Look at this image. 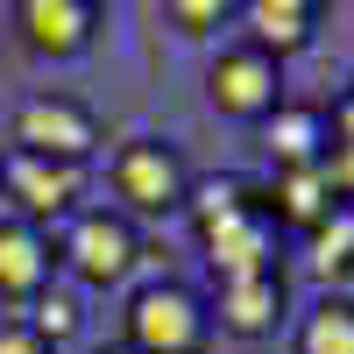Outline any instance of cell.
<instances>
[{"label":"cell","mask_w":354,"mask_h":354,"mask_svg":"<svg viewBox=\"0 0 354 354\" xmlns=\"http://www.w3.org/2000/svg\"><path fill=\"white\" fill-rule=\"evenodd\" d=\"M15 28L36 57H78L100 36V8L93 0H15Z\"/></svg>","instance_id":"cell-8"},{"label":"cell","mask_w":354,"mask_h":354,"mask_svg":"<svg viewBox=\"0 0 354 354\" xmlns=\"http://www.w3.org/2000/svg\"><path fill=\"white\" fill-rule=\"evenodd\" d=\"M326 177H333V198L354 205V142L347 149H326Z\"/></svg>","instance_id":"cell-20"},{"label":"cell","mask_w":354,"mask_h":354,"mask_svg":"<svg viewBox=\"0 0 354 354\" xmlns=\"http://www.w3.org/2000/svg\"><path fill=\"white\" fill-rule=\"evenodd\" d=\"M241 43H255L262 57H298L319 36V0H241Z\"/></svg>","instance_id":"cell-11"},{"label":"cell","mask_w":354,"mask_h":354,"mask_svg":"<svg viewBox=\"0 0 354 354\" xmlns=\"http://www.w3.org/2000/svg\"><path fill=\"white\" fill-rule=\"evenodd\" d=\"M298 354H354V298H319L298 326Z\"/></svg>","instance_id":"cell-15"},{"label":"cell","mask_w":354,"mask_h":354,"mask_svg":"<svg viewBox=\"0 0 354 354\" xmlns=\"http://www.w3.org/2000/svg\"><path fill=\"white\" fill-rule=\"evenodd\" d=\"M106 177H113V198H121L128 220L135 213H177L185 192H192V170H185V156H177V142H156V135L121 142L113 163H106Z\"/></svg>","instance_id":"cell-3"},{"label":"cell","mask_w":354,"mask_h":354,"mask_svg":"<svg viewBox=\"0 0 354 354\" xmlns=\"http://www.w3.org/2000/svg\"><path fill=\"white\" fill-rule=\"evenodd\" d=\"M100 354H128V347H100Z\"/></svg>","instance_id":"cell-22"},{"label":"cell","mask_w":354,"mask_h":354,"mask_svg":"<svg viewBox=\"0 0 354 354\" xmlns=\"http://www.w3.org/2000/svg\"><path fill=\"white\" fill-rule=\"evenodd\" d=\"M0 354H57L28 319H0Z\"/></svg>","instance_id":"cell-19"},{"label":"cell","mask_w":354,"mask_h":354,"mask_svg":"<svg viewBox=\"0 0 354 354\" xmlns=\"http://www.w3.org/2000/svg\"><path fill=\"white\" fill-rule=\"evenodd\" d=\"M121 326H128V354H205L213 305L192 283H142L121 312Z\"/></svg>","instance_id":"cell-1"},{"label":"cell","mask_w":354,"mask_h":354,"mask_svg":"<svg viewBox=\"0 0 354 354\" xmlns=\"http://www.w3.org/2000/svg\"><path fill=\"white\" fill-rule=\"evenodd\" d=\"M262 149H270L277 170H305V163H326L333 149V128H326V106H298L283 100L270 121H262Z\"/></svg>","instance_id":"cell-12"},{"label":"cell","mask_w":354,"mask_h":354,"mask_svg":"<svg viewBox=\"0 0 354 354\" xmlns=\"http://www.w3.org/2000/svg\"><path fill=\"white\" fill-rule=\"evenodd\" d=\"M0 198H15V220H28V227L71 220L78 198H85V170L78 163H50V156L0 149Z\"/></svg>","instance_id":"cell-6"},{"label":"cell","mask_w":354,"mask_h":354,"mask_svg":"<svg viewBox=\"0 0 354 354\" xmlns=\"http://www.w3.org/2000/svg\"><path fill=\"white\" fill-rule=\"evenodd\" d=\"M205 100H213V113H227V121L262 128L283 106V64L262 57L255 43H227L213 64H205Z\"/></svg>","instance_id":"cell-4"},{"label":"cell","mask_w":354,"mask_h":354,"mask_svg":"<svg viewBox=\"0 0 354 354\" xmlns=\"http://www.w3.org/2000/svg\"><path fill=\"white\" fill-rule=\"evenodd\" d=\"M262 205H270V220H277V227L312 234V227L326 220L340 198H333L326 163H305V170H270V192H262Z\"/></svg>","instance_id":"cell-13"},{"label":"cell","mask_w":354,"mask_h":354,"mask_svg":"<svg viewBox=\"0 0 354 354\" xmlns=\"http://www.w3.org/2000/svg\"><path fill=\"white\" fill-rule=\"evenodd\" d=\"M347 93H354V78H347Z\"/></svg>","instance_id":"cell-23"},{"label":"cell","mask_w":354,"mask_h":354,"mask_svg":"<svg viewBox=\"0 0 354 354\" xmlns=\"http://www.w3.org/2000/svg\"><path fill=\"white\" fill-rule=\"evenodd\" d=\"M255 198H262V185H248V177H205V185H192V192H185V213H192V227L205 234L213 220L241 213V205H255Z\"/></svg>","instance_id":"cell-16"},{"label":"cell","mask_w":354,"mask_h":354,"mask_svg":"<svg viewBox=\"0 0 354 354\" xmlns=\"http://www.w3.org/2000/svg\"><path fill=\"white\" fill-rule=\"evenodd\" d=\"M277 220H270V205H241V213H227L198 234V248H205V270H213V283H234V277H270L277 270Z\"/></svg>","instance_id":"cell-7"},{"label":"cell","mask_w":354,"mask_h":354,"mask_svg":"<svg viewBox=\"0 0 354 354\" xmlns=\"http://www.w3.org/2000/svg\"><path fill=\"white\" fill-rule=\"evenodd\" d=\"M8 149L21 156H50V163H78L100 149V121H93V106L71 100V93H28L15 106V128H8Z\"/></svg>","instance_id":"cell-2"},{"label":"cell","mask_w":354,"mask_h":354,"mask_svg":"<svg viewBox=\"0 0 354 354\" xmlns=\"http://www.w3.org/2000/svg\"><path fill=\"white\" fill-rule=\"evenodd\" d=\"M305 262H312V277H326V283L354 277V205H333V213L305 234Z\"/></svg>","instance_id":"cell-14"},{"label":"cell","mask_w":354,"mask_h":354,"mask_svg":"<svg viewBox=\"0 0 354 354\" xmlns=\"http://www.w3.org/2000/svg\"><path fill=\"white\" fill-rule=\"evenodd\" d=\"M135 255H142V234L128 213H71L64 227V241H57V262L78 277V283H93V290H113L128 270H135Z\"/></svg>","instance_id":"cell-5"},{"label":"cell","mask_w":354,"mask_h":354,"mask_svg":"<svg viewBox=\"0 0 354 354\" xmlns=\"http://www.w3.org/2000/svg\"><path fill=\"white\" fill-rule=\"evenodd\" d=\"M57 277V241L28 220H0V298L36 305Z\"/></svg>","instance_id":"cell-10"},{"label":"cell","mask_w":354,"mask_h":354,"mask_svg":"<svg viewBox=\"0 0 354 354\" xmlns=\"http://www.w3.org/2000/svg\"><path fill=\"white\" fill-rule=\"evenodd\" d=\"M326 128H333V149H347V142H354V93H340V100H333Z\"/></svg>","instance_id":"cell-21"},{"label":"cell","mask_w":354,"mask_h":354,"mask_svg":"<svg viewBox=\"0 0 354 354\" xmlns=\"http://www.w3.org/2000/svg\"><path fill=\"white\" fill-rule=\"evenodd\" d=\"M28 326H36V333H43L50 347H64V340L78 333V298H71V290H57V283H50L43 298H36V312H28Z\"/></svg>","instance_id":"cell-17"},{"label":"cell","mask_w":354,"mask_h":354,"mask_svg":"<svg viewBox=\"0 0 354 354\" xmlns=\"http://www.w3.org/2000/svg\"><path fill=\"white\" fill-rule=\"evenodd\" d=\"M283 305H290L283 270H270V277H234V283H220V298H213V326L234 333V340H270L283 326Z\"/></svg>","instance_id":"cell-9"},{"label":"cell","mask_w":354,"mask_h":354,"mask_svg":"<svg viewBox=\"0 0 354 354\" xmlns=\"http://www.w3.org/2000/svg\"><path fill=\"white\" fill-rule=\"evenodd\" d=\"M163 21L185 28V36H213L234 21V0H163Z\"/></svg>","instance_id":"cell-18"}]
</instances>
